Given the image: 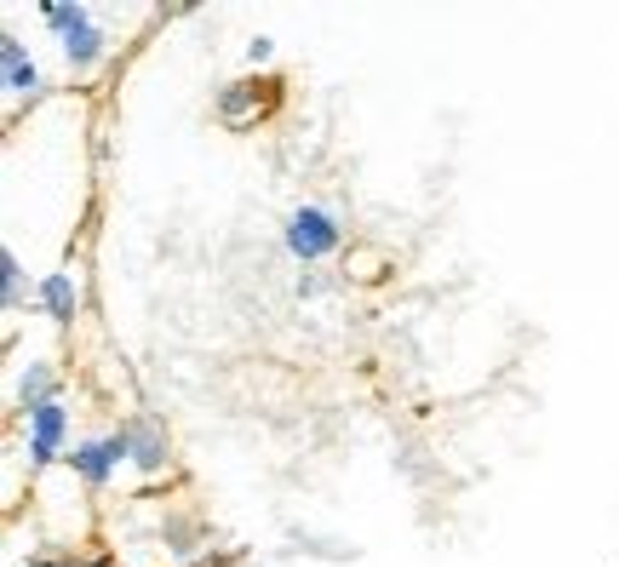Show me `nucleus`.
Instances as JSON below:
<instances>
[{
    "label": "nucleus",
    "mask_w": 619,
    "mask_h": 567,
    "mask_svg": "<svg viewBox=\"0 0 619 567\" xmlns=\"http://www.w3.org/2000/svg\"><path fill=\"white\" fill-rule=\"evenodd\" d=\"M121 459H132V448H127V430H115L109 441H81V448L69 453V464H75V471H81V476L92 481V488H104V481H109V471H115Z\"/></svg>",
    "instance_id": "nucleus-4"
},
{
    "label": "nucleus",
    "mask_w": 619,
    "mask_h": 567,
    "mask_svg": "<svg viewBox=\"0 0 619 567\" xmlns=\"http://www.w3.org/2000/svg\"><path fill=\"white\" fill-rule=\"evenodd\" d=\"M121 430H127V448H132L138 471H167V441H162V430H155L150 418H132V424H121Z\"/></svg>",
    "instance_id": "nucleus-5"
},
{
    "label": "nucleus",
    "mask_w": 619,
    "mask_h": 567,
    "mask_svg": "<svg viewBox=\"0 0 619 567\" xmlns=\"http://www.w3.org/2000/svg\"><path fill=\"white\" fill-rule=\"evenodd\" d=\"M0 270H7V304H24V265L7 253V258H0Z\"/></svg>",
    "instance_id": "nucleus-9"
},
{
    "label": "nucleus",
    "mask_w": 619,
    "mask_h": 567,
    "mask_svg": "<svg viewBox=\"0 0 619 567\" xmlns=\"http://www.w3.org/2000/svg\"><path fill=\"white\" fill-rule=\"evenodd\" d=\"M41 304H47L52 321H69V315H75V281H69V275H47Z\"/></svg>",
    "instance_id": "nucleus-7"
},
{
    "label": "nucleus",
    "mask_w": 619,
    "mask_h": 567,
    "mask_svg": "<svg viewBox=\"0 0 619 567\" xmlns=\"http://www.w3.org/2000/svg\"><path fill=\"white\" fill-rule=\"evenodd\" d=\"M287 247H293L298 258H327V253L338 247V224H333L322 207H298V212L287 218Z\"/></svg>",
    "instance_id": "nucleus-2"
},
{
    "label": "nucleus",
    "mask_w": 619,
    "mask_h": 567,
    "mask_svg": "<svg viewBox=\"0 0 619 567\" xmlns=\"http://www.w3.org/2000/svg\"><path fill=\"white\" fill-rule=\"evenodd\" d=\"M64 430H69L64 401H47V408L29 413V464H35V471L57 459V448H64Z\"/></svg>",
    "instance_id": "nucleus-3"
},
{
    "label": "nucleus",
    "mask_w": 619,
    "mask_h": 567,
    "mask_svg": "<svg viewBox=\"0 0 619 567\" xmlns=\"http://www.w3.org/2000/svg\"><path fill=\"white\" fill-rule=\"evenodd\" d=\"M17 401H24V413H35V408H47V401H57L52 396V373L35 361V368L24 373V384H17Z\"/></svg>",
    "instance_id": "nucleus-8"
},
{
    "label": "nucleus",
    "mask_w": 619,
    "mask_h": 567,
    "mask_svg": "<svg viewBox=\"0 0 619 567\" xmlns=\"http://www.w3.org/2000/svg\"><path fill=\"white\" fill-rule=\"evenodd\" d=\"M0 69H7V87H12V92H35V87H41V69L29 64L24 47H17L12 35L0 40Z\"/></svg>",
    "instance_id": "nucleus-6"
},
{
    "label": "nucleus",
    "mask_w": 619,
    "mask_h": 567,
    "mask_svg": "<svg viewBox=\"0 0 619 567\" xmlns=\"http://www.w3.org/2000/svg\"><path fill=\"white\" fill-rule=\"evenodd\" d=\"M47 24L64 35V52L75 69H92L98 52H104V35L92 29V12L87 7H47Z\"/></svg>",
    "instance_id": "nucleus-1"
}]
</instances>
